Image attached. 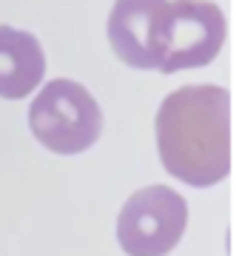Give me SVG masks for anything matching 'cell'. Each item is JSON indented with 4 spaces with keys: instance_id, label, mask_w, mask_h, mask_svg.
Returning <instances> with one entry per match:
<instances>
[{
    "instance_id": "1",
    "label": "cell",
    "mask_w": 242,
    "mask_h": 256,
    "mask_svg": "<svg viewBox=\"0 0 242 256\" xmlns=\"http://www.w3.org/2000/svg\"><path fill=\"white\" fill-rule=\"evenodd\" d=\"M157 151L166 171L191 188L231 174V94L222 86H182L157 111Z\"/></svg>"
},
{
    "instance_id": "2",
    "label": "cell",
    "mask_w": 242,
    "mask_h": 256,
    "mask_svg": "<svg viewBox=\"0 0 242 256\" xmlns=\"http://www.w3.org/2000/svg\"><path fill=\"white\" fill-rule=\"evenodd\" d=\"M28 128L43 148L60 156L83 154L100 140L102 114L88 88L68 77L46 82L28 106Z\"/></svg>"
},
{
    "instance_id": "3",
    "label": "cell",
    "mask_w": 242,
    "mask_h": 256,
    "mask_svg": "<svg viewBox=\"0 0 242 256\" xmlns=\"http://www.w3.org/2000/svg\"><path fill=\"white\" fill-rule=\"evenodd\" d=\"M188 225V205L174 188L148 185L126 200L117 216V239L128 256H168Z\"/></svg>"
},
{
    "instance_id": "4",
    "label": "cell",
    "mask_w": 242,
    "mask_h": 256,
    "mask_svg": "<svg viewBox=\"0 0 242 256\" xmlns=\"http://www.w3.org/2000/svg\"><path fill=\"white\" fill-rule=\"evenodd\" d=\"M228 20L216 3L208 0H174L168 46L157 72L174 74L188 68H202L225 46Z\"/></svg>"
},
{
    "instance_id": "5",
    "label": "cell",
    "mask_w": 242,
    "mask_h": 256,
    "mask_svg": "<svg viewBox=\"0 0 242 256\" xmlns=\"http://www.w3.org/2000/svg\"><path fill=\"white\" fill-rule=\"evenodd\" d=\"M168 0H117L108 14V43L131 68H160L168 46Z\"/></svg>"
},
{
    "instance_id": "6",
    "label": "cell",
    "mask_w": 242,
    "mask_h": 256,
    "mask_svg": "<svg viewBox=\"0 0 242 256\" xmlns=\"http://www.w3.org/2000/svg\"><path fill=\"white\" fill-rule=\"evenodd\" d=\"M46 74V54L32 32L0 26V97L23 100Z\"/></svg>"
}]
</instances>
